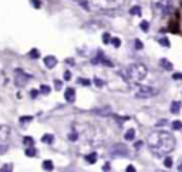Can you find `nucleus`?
Instances as JSON below:
<instances>
[{"mask_svg":"<svg viewBox=\"0 0 182 172\" xmlns=\"http://www.w3.org/2000/svg\"><path fill=\"white\" fill-rule=\"evenodd\" d=\"M111 43L114 44V47H119V46H121V40L117 39V37H115V39H111Z\"/></svg>","mask_w":182,"mask_h":172,"instance_id":"cd10ccee","label":"nucleus"},{"mask_svg":"<svg viewBox=\"0 0 182 172\" xmlns=\"http://www.w3.org/2000/svg\"><path fill=\"white\" fill-rule=\"evenodd\" d=\"M7 148H9L7 142H0V154H4L7 151Z\"/></svg>","mask_w":182,"mask_h":172,"instance_id":"b1692460","label":"nucleus"},{"mask_svg":"<svg viewBox=\"0 0 182 172\" xmlns=\"http://www.w3.org/2000/svg\"><path fill=\"white\" fill-rule=\"evenodd\" d=\"M23 144L27 146H31V145H34V139L31 138V137H24V138H23Z\"/></svg>","mask_w":182,"mask_h":172,"instance_id":"a211bd4d","label":"nucleus"},{"mask_svg":"<svg viewBox=\"0 0 182 172\" xmlns=\"http://www.w3.org/2000/svg\"><path fill=\"white\" fill-rule=\"evenodd\" d=\"M94 114H98V115H104V117H107V115H111V110L110 108H101V110H94L93 111Z\"/></svg>","mask_w":182,"mask_h":172,"instance_id":"f8f14e48","label":"nucleus"},{"mask_svg":"<svg viewBox=\"0 0 182 172\" xmlns=\"http://www.w3.org/2000/svg\"><path fill=\"white\" fill-rule=\"evenodd\" d=\"M41 141H43V142H46V144H53V141H54V137H53L51 134H46V135H43Z\"/></svg>","mask_w":182,"mask_h":172,"instance_id":"2eb2a0df","label":"nucleus"},{"mask_svg":"<svg viewBox=\"0 0 182 172\" xmlns=\"http://www.w3.org/2000/svg\"><path fill=\"white\" fill-rule=\"evenodd\" d=\"M127 172H135V168L132 165H130V166H127Z\"/></svg>","mask_w":182,"mask_h":172,"instance_id":"4c0bfd02","label":"nucleus"},{"mask_svg":"<svg viewBox=\"0 0 182 172\" xmlns=\"http://www.w3.org/2000/svg\"><path fill=\"white\" fill-rule=\"evenodd\" d=\"M174 80H182V73H175L174 74Z\"/></svg>","mask_w":182,"mask_h":172,"instance_id":"72a5a7b5","label":"nucleus"},{"mask_svg":"<svg viewBox=\"0 0 182 172\" xmlns=\"http://www.w3.org/2000/svg\"><path fill=\"white\" fill-rule=\"evenodd\" d=\"M155 94H158V90L154 87H149V85H141L135 92V95L140 98H149V97H154Z\"/></svg>","mask_w":182,"mask_h":172,"instance_id":"39448f33","label":"nucleus"},{"mask_svg":"<svg viewBox=\"0 0 182 172\" xmlns=\"http://www.w3.org/2000/svg\"><path fill=\"white\" fill-rule=\"evenodd\" d=\"M37 154V151H36V148H34V145H31V146H27L26 148V155L27 157H34V155Z\"/></svg>","mask_w":182,"mask_h":172,"instance_id":"ddd939ff","label":"nucleus"},{"mask_svg":"<svg viewBox=\"0 0 182 172\" xmlns=\"http://www.w3.org/2000/svg\"><path fill=\"white\" fill-rule=\"evenodd\" d=\"M172 128L174 129H182V121H174V122H172Z\"/></svg>","mask_w":182,"mask_h":172,"instance_id":"5701e85b","label":"nucleus"},{"mask_svg":"<svg viewBox=\"0 0 182 172\" xmlns=\"http://www.w3.org/2000/svg\"><path fill=\"white\" fill-rule=\"evenodd\" d=\"M160 44L161 46H165V47H169V41H168V39H161Z\"/></svg>","mask_w":182,"mask_h":172,"instance_id":"c85d7f7f","label":"nucleus"},{"mask_svg":"<svg viewBox=\"0 0 182 172\" xmlns=\"http://www.w3.org/2000/svg\"><path fill=\"white\" fill-rule=\"evenodd\" d=\"M70 78H71V73H70V71H66V73H64V80L68 81Z\"/></svg>","mask_w":182,"mask_h":172,"instance_id":"473e14b6","label":"nucleus"},{"mask_svg":"<svg viewBox=\"0 0 182 172\" xmlns=\"http://www.w3.org/2000/svg\"><path fill=\"white\" fill-rule=\"evenodd\" d=\"M147 74H148V70L141 63H135V64H131L127 68L121 70V76L124 80H127L128 83H134V84L141 83L147 77Z\"/></svg>","mask_w":182,"mask_h":172,"instance_id":"f03ea898","label":"nucleus"},{"mask_svg":"<svg viewBox=\"0 0 182 172\" xmlns=\"http://www.w3.org/2000/svg\"><path fill=\"white\" fill-rule=\"evenodd\" d=\"M86 161L88 162V164H95V161H97V154H95V152H93V154L87 155V157H86Z\"/></svg>","mask_w":182,"mask_h":172,"instance_id":"f3484780","label":"nucleus"},{"mask_svg":"<svg viewBox=\"0 0 182 172\" xmlns=\"http://www.w3.org/2000/svg\"><path fill=\"white\" fill-rule=\"evenodd\" d=\"M103 40H104V43H105V44H108V43H110V41H111V37H110V34H108V33H105L104 36H103Z\"/></svg>","mask_w":182,"mask_h":172,"instance_id":"c756f323","label":"nucleus"},{"mask_svg":"<svg viewBox=\"0 0 182 172\" xmlns=\"http://www.w3.org/2000/svg\"><path fill=\"white\" fill-rule=\"evenodd\" d=\"M53 168H54V165H53V162L51 161H44L43 162V169L44 171H53Z\"/></svg>","mask_w":182,"mask_h":172,"instance_id":"dca6fc26","label":"nucleus"},{"mask_svg":"<svg viewBox=\"0 0 182 172\" xmlns=\"http://www.w3.org/2000/svg\"><path fill=\"white\" fill-rule=\"evenodd\" d=\"M37 94H38V91H30V95H31V98H36V97H37Z\"/></svg>","mask_w":182,"mask_h":172,"instance_id":"e433bc0d","label":"nucleus"},{"mask_svg":"<svg viewBox=\"0 0 182 172\" xmlns=\"http://www.w3.org/2000/svg\"><path fill=\"white\" fill-rule=\"evenodd\" d=\"M178 171H182V164H181V165H179V166H178Z\"/></svg>","mask_w":182,"mask_h":172,"instance_id":"c03bdc74","label":"nucleus"},{"mask_svg":"<svg viewBox=\"0 0 182 172\" xmlns=\"http://www.w3.org/2000/svg\"><path fill=\"white\" fill-rule=\"evenodd\" d=\"M165 124H167V120H161L156 125H158V127H161V125H165Z\"/></svg>","mask_w":182,"mask_h":172,"instance_id":"ea45409f","label":"nucleus"},{"mask_svg":"<svg viewBox=\"0 0 182 172\" xmlns=\"http://www.w3.org/2000/svg\"><path fill=\"white\" fill-rule=\"evenodd\" d=\"M29 54H30V57H31V59H38V57H40V53H38V50H37V48H34V50H31V51H30Z\"/></svg>","mask_w":182,"mask_h":172,"instance_id":"412c9836","label":"nucleus"},{"mask_svg":"<svg viewBox=\"0 0 182 172\" xmlns=\"http://www.w3.org/2000/svg\"><path fill=\"white\" fill-rule=\"evenodd\" d=\"M77 138H78V135L75 132H71L70 135H68V139H71V141H77Z\"/></svg>","mask_w":182,"mask_h":172,"instance_id":"2f4dec72","label":"nucleus"},{"mask_svg":"<svg viewBox=\"0 0 182 172\" xmlns=\"http://www.w3.org/2000/svg\"><path fill=\"white\" fill-rule=\"evenodd\" d=\"M90 6H93L100 10H111V9H118L124 3V0H88Z\"/></svg>","mask_w":182,"mask_h":172,"instance_id":"7ed1b4c3","label":"nucleus"},{"mask_svg":"<svg viewBox=\"0 0 182 172\" xmlns=\"http://www.w3.org/2000/svg\"><path fill=\"white\" fill-rule=\"evenodd\" d=\"M30 76L27 73H24L23 70H16L14 71V78H13V81H14V84L17 85V87H24V85L27 84L30 81Z\"/></svg>","mask_w":182,"mask_h":172,"instance_id":"20e7f679","label":"nucleus"},{"mask_svg":"<svg viewBox=\"0 0 182 172\" xmlns=\"http://www.w3.org/2000/svg\"><path fill=\"white\" fill-rule=\"evenodd\" d=\"M78 83H81V84H84V85H90L88 80H78Z\"/></svg>","mask_w":182,"mask_h":172,"instance_id":"58836bf2","label":"nucleus"},{"mask_svg":"<svg viewBox=\"0 0 182 172\" xmlns=\"http://www.w3.org/2000/svg\"><path fill=\"white\" fill-rule=\"evenodd\" d=\"M164 165H165V168H172V159H171V157H165V159H164Z\"/></svg>","mask_w":182,"mask_h":172,"instance_id":"6ab92c4d","label":"nucleus"},{"mask_svg":"<svg viewBox=\"0 0 182 172\" xmlns=\"http://www.w3.org/2000/svg\"><path fill=\"white\" fill-rule=\"evenodd\" d=\"M110 154H111L112 157H128L130 152H128V148H127L125 145H123V144H115L111 149H110Z\"/></svg>","mask_w":182,"mask_h":172,"instance_id":"423d86ee","label":"nucleus"},{"mask_svg":"<svg viewBox=\"0 0 182 172\" xmlns=\"http://www.w3.org/2000/svg\"><path fill=\"white\" fill-rule=\"evenodd\" d=\"M124 138H125L127 141H132V139L135 138V131H134V129H128V131L125 132Z\"/></svg>","mask_w":182,"mask_h":172,"instance_id":"4468645a","label":"nucleus"},{"mask_svg":"<svg viewBox=\"0 0 182 172\" xmlns=\"http://www.w3.org/2000/svg\"><path fill=\"white\" fill-rule=\"evenodd\" d=\"M11 129L7 125H0V142H7L10 138Z\"/></svg>","mask_w":182,"mask_h":172,"instance_id":"0eeeda50","label":"nucleus"},{"mask_svg":"<svg viewBox=\"0 0 182 172\" xmlns=\"http://www.w3.org/2000/svg\"><path fill=\"white\" fill-rule=\"evenodd\" d=\"M181 107H182L181 101H174V103L171 104V113L172 114H178L179 111H181Z\"/></svg>","mask_w":182,"mask_h":172,"instance_id":"9b49d317","label":"nucleus"},{"mask_svg":"<svg viewBox=\"0 0 182 172\" xmlns=\"http://www.w3.org/2000/svg\"><path fill=\"white\" fill-rule=\"evenodd\" d=\"M110 169H111L110 168V164H105L104 166H103V171H110Z\"/></svg>","mask_w":182,"mask_h":172,"instance_id":"a19ab883","label":"nucleus"},{"mask_svg":"<svg viewBox=\"0 0 182 172\" xmlns=\"http://www.w3.org/2000/svg\"><path fill=\"white\" fill-rule=\"evenodd\" d=\"M0 171H2V172H11V171H13V165L6 164V165L3 166V168L0 169Z\"/></svg>","mask_w":182,"mask_h":172,"instance_id":"393cba45","label":"nucleus"},{"mask_svg":"<svg viewBox=\"0 0 182 172\" xmlns=\"http://www.w3.org/2000/svg\"><path fill=\"white\" fill-rule=\"evenodd\" d=\"M33 117H22L20 118V122H24V121H31Z\"/></svg>","mask_w":182,"mask_h":172,"instance_id":"f704fd0d","label":"nucleus"},{"mask_svg":"<svg viewBox=\"0 0 182 172\" xmlns=\"http://www.w3.org/2000/svg\"><path fill=\"white\" fill-rule=\"evenodd\" d=\"M94 84H95L97 87H104V81L100 80V78H94Z\"/></svg>","mask_w":182,"mask_h":172,"instance_id":"bb28decb","label":"nucleus"},{"mask_svg":"<svg viewBox=\"0 0 182 172\" xmlns=\"http://www.w3.org/2000/svg\"><path fill=\"white\" fill-rule=\"evenodd\" d=\"M160 64H161V67H162L164 70H167V71H171V70L174 68L172 63H171V61H168V60H165V59H161Z\"/></svg>","mask_w":182,"mask_h":172,"instance_id":"9d476101","label":"nucleus"},{"mask_svg":"<svg viewBox=\"0 0 182 172\" xmlns=\"http://www.w3.org/2000/svg\"><path fill=\"white\" fill-rule=\"evenodd\" d=\"M31 2H33V4H36L37 7H40V3H38V0H31Z\"/></svg>","mask_w":182,"mask_h":172,"instance_id":"79ce46f5","label":"nucleus"},{"mask_svg":"<svg viewBox=\"0 0 182 172\" xmlns=\"http://www.w3.org/2000/svg\"><path fill=\"white\" fill-rule=\"evenodd\" d=\"M44 66L47 67V68H53V67H56L57 66V59L54 57V55H46Z\"/></svg>","mask_w":182,"mask_h":172,"instance_id":"6e6552de","label":"nucleus"},{"mask_svg":"<svg viewBox=\"0 0 182 172\" xmlns=\"http://www.w3.org/2000/svg\"><path fill=\"white\" fill-rule=\"evenodd\" d=\"M64 97L67 100L68 103H74L75 101V90L74 88H67L66 92H64Z\"/></svg>","mask_w":182,"mask_h":172,"instance_id":"1a4fd4ad","label":"nucleus"},{"mask_svg":"<svg viewBox=\"0 0 182 172\" xmlns=\"http://www.w3.org/2000/svg\"><path fill=\"white\" fill-rule=\"evenodd\" d=\"M148 148L155 157L162 158L175 149L176 141L174 135L167 131H154L148 135Z\"/></svg>","mask_w":182,"mask_h":172,"instance_id":"f257e3e1","label":"nucleus"},{"mask_svg":"<svg viewBox=\"0 0 182 172\" xmlns=\"http://www.w3.org/2000/svg\"><path fill=\"white\" fill-rule=\"evenodd\" d=\"M141 145H142V142H141V141H140V142H137V144H135V148H137V149H138V148H141Z\"/></svg>","mask_w":182,"mask_h":172,"instance_id":"37998d69","label":"nucleus"},{"mask_svg":"<svg viewBox=\"0 0 182 172\" xmlns=\"http://www.w3.org/2000/svg\"><path fill=\"white\" fill-rule=\"evenodd\" d=\"M54 85H56V88L57 90H60V88H61V81H54Z\"/></svg>","mask_w":182,"mask_h":172,"instance_id":"c9c22d12","label":"nucleus"},{"mask_svg":"<svg viewBox=\"0 0 182 172\" xmlns=\"http://www.w3.org/2000/svg\"><path fill=\"white\" fill-rule=\"evenodd\" d=\"M134 43H135L134 46H135V48H137V50H141V48L144 47V46H142V43H141V41H140V40H135Z\"/></svg>","mask_w":182,"mask_h":172,"instance_id":"7c9ffc66","label":"nucleus"},{"mask_svg":"<svg viewBox=\"0 0 182 172\" xmlns=\"http://www.w3.org/2000/svg\"><path fill=\"white\" fill-rule=\"evenodd\" d=\"M140 27H141L144 31H148V29H149V24H148V22H145V20H142L141 22V24H140Z\"/></svg>","mask_w":182,"mask_h":172,"instance_id":"a878e982","label":"nucleus"},{"mask_svg":"<svg viewBox=\"0 0 182 172\" xmlns=\"http://www.w3.org/2000/svg\"><path fill=\"white\" fill-rule=\"evenodd\" d=\"M40 92L41 94H50V87H48V85H41L40 87Z\"/></svg>","mask_w":182,"mask_h":172,"instance_id":"4be33fe9","label":"nucleus"},{"mask_svg":"<svg viewBox=\"0 0 182 172\" xmlns=\"http://www.w3.org/2000/svg\"><path fill=\"white\" fill-rule=\"evenodd\" d=\"M130 13H131V14H134V16H140V14H141V9L138 7V6H134V7L130 10Z\"/></svg>","mask_w":182,"mask_h":172,"instance_id":"aec40b11","label":"nucleus"}]
</instances>
